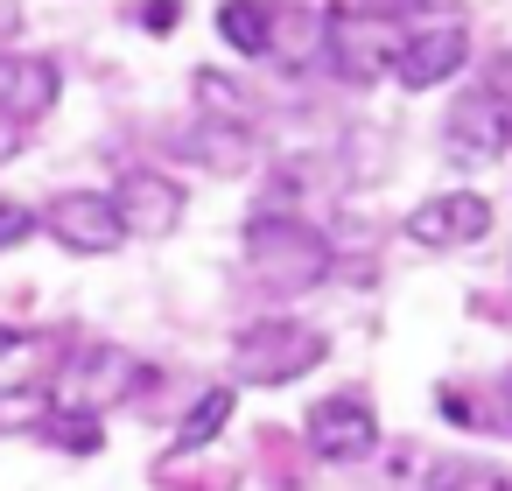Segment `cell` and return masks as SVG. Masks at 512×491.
Segmentation results:
<instances>
[{
  "instance_id": "obj_1",
  "label": "cell",
  "mask_w": 512,
  "mask_h": 491,
  "mask_svg": "<svg viewBox=\"0 0 512 491\" xmlns=\"http://www.w3.org/2000/svg\"><path fill=\"white\" fill-rule=\"evenodd\" d=\"M246 274L267 288V295H309L323 274H330V239L288 211H260L246 225Z\"/></svg>"
},
{
  "instance_id": "obj_2",
  "label": "cell",
  "mask_w": 512,
  "mask_h": 491,
  "mask_svg": "<svg viewBox=\"0 0 512 491\" xmlns=\"http://www.w3.org/2000/svg\"><path fill=\"white\" fill-rule=\"evenodd\" d=\"M330 351V337L316 323H295V316H260L232 337V372L246 386H288L302 372H316Z\"/></svg>"
},
{
  "instance_id": "obj_3",
  "label": "cell",
  "mask_w": 512,
  "mask_h": 491,
  "mask_svg": "<svg viewBox=\"0 0 512 491\" xmlns=\"http://www.w3.org/2000/svg\"><path fill=\"white\" fill-rule=\"evenodd\" d=\"M400 36H407V22H393V15H379V8H337V15H323V64L344 78V85H379L386 71H393V50H400Z\"/></svg>"
},
{
  "instance_id": "obj_4",
  "label": "cell",
  "mask_w": 512,
  "mask_h": 491,
  "mask_svg": "<svg viewBox=\"0 0 512 491\" xmlns=\"http://www.w3.org/2000/svg\"><path fill=\"white\" fill-rule=\"evenodd\" d=\"M134 386H148V365L120 344H85L64 379L50 386V407H71V414H106L120 400H134Z\"/></svg>"
},
{
  "instance_id": "obj_5",
  "label": "cell",
  "mask_w": 512,
  "mask_h": 491,
  "mask_svg": "<svg viewBox=\"0 0 512 491\" xmlns=\"http://www.w3.org/2000/svg\"><path fill=\"white\" fill-rule=\"evenodd\" d=\"M302 435H309V449H316L323 463H365V456L379 449V414H372V400H358V393H330V400L309 407Z\"/></svg>"
},
{
  "instance_id": "obj_6",
  "label": "cell",
  "mask_w": 512,
  "mask_h": 491,
  "mask_svg": "<svg viewBox=\"0 0 512 491\" xmlns=\"http://www.w3.org/2000/svg\"><path fill=\"white\" fill-rule=\"evenodd\" d=\"M463 57H470V29L463 22H428V29H407L400 36L386 78H400L407 92H435V85H449L463 71Z\"/></svg>"
},
{
  "instance_id": "obj_7",
  "label": "cell",
  "mask_w": 512,
  "mask_h": 491,
  "mask_svg": "<svg viewBox=\"0 0 512 491\" xmlns=\"http://www.w3.org/2000/svg\"><path fill=\"white\" fill-rule=\"evenodd\" d=\"M36 225H50V239L64 253H113L127 239L106 190H64V197H50V211H36Z\"/></svg>"
},
{
  "instance_id": "obj_8",
  "label": "cell",
  "mask_w": 512,
  "mask_h": 491,
  "mask_svg": "<svg viewBox=\"0 0 512 491\" xmlns=\"http://www.w3.org/2000/svg\"><path fill=\"white\" fill-rule=\"evenodd\" d=\"M505 148H512V113H505L491 92H470V99L449 106V120H442V155H449L456 169H484V162H498Z\"/></svg>"
},
{
  "instance_id": "obj_9",
  "label": "cell",
  "mask_w": 512,
  "mask_h": 491,
  "mask_svg": "<svg viewBox=\"0 0 512 491\" xmlns=\"http://www.w3.org/2000/svg\"><path fill=\"white\" fill-rule=\"evenodd\" d=\"M491 232V204L477 190H435L428 204L407 211V239L428 246V253H456V246H477Z\"/></svg>"
},
{
  "instance_id": "obj_10",
  "label": "cell",
  "mask_w": 512,
  "mask_h": 491,
  "mask_svg": "<svg viewBox=\"0 0 512 491\" xmlns=\"http://www.w3.org/2000/svg\"><path fill=\"white\" fill-rule=\"evenodd\" d=\"M113 211L134 239H169L183 225V183L162 176V169H127L120 190H113Z\"/></svg>"
},
{
  "instance_id": "obj_11",
  "label": "cell",
  "mask_w": 512,
  "mask_h": 491,
  "mask_svg": "<svg viewBox=\"0 0 512 491\" xmlns=\"http://www.w3.org/2000/svg\"><path fill=\"white\" fill-rule=\"evenodd\" d=\"M57 99H64V71L50 57H36V50H8V57H0V120L29 127Z\"/></svg>"
},
{
  "instance_id": "obj_12",
  "label": "cell",
  "mask_w": 512,
  "mask_h": 491,
  "mask_svg": "<svg viewBox=\"0 0 512 491\" xmlns=\"http://www.w3.org/2000/svg\"><path fill=\"white\" fill-rule=\"evenodd\" d=\"M218 36L239 57H267L274 50V0H225V8H218Z\"/></svg>"
},
{
  "instance_id": "obj_13",
  "label": "cell",
  "mask_w": 512,
  "mask_h": 491,
  "mask_svg": "<svg viewBox=\"0 0 512 491\" xmlns=\"http://www.w3.org/2000/svg\"><path fill=\"white\" fill-rule=\"evenodd\" d=\"M190 92H197V106H204V120H211V127H253V99H246L225 71H197V78H190Z\"/></svg>"
},
{
  "instance_id": "obj_14",
  "label": "cell",
  "mask_w": 512,
  "mask_h": 491,
  "mask_svg": "<svg viewBox=\"0 0 512 491\" xmlns=\"http://www.w3.org/2000/svg\"><path fill=\"white\" fill-rule=\"evenodd\" d=\"M225 421H232V386L197 393V407H190V414H183V428H176V456H190V449L218 442V435H225Z\"/></svg>"
},
{
  "instance_id": "obj_15",
  "label": "cell",
  "mask_w": 512,
  "mask_h": 491,
  "mask_svg": "<svg viewBox=\"0 0 512 491\" xmlns=\"http://www.w3.org/2000/svg\"><path fill=\"white\" fill-rule=\"evenodd\" d=\"M197 155H204V169H218V176H239V169H253V127H197Z\"/></svg>"
},
{
  "instance_id": "obj_16",
  "label": "cell",
  "mask_w": 512,
  "mask_h": 491,
  "mask_svg": "<svg viewBox=\"0 0 512 491\" xmlns=\"http://www.w3.org/2000/svg\"><path fill=\"white\" fill-rule=\"evenodd\" d=\"M43 435H50L57 449H78V456H92V449L106 442V435H99V414H71V407H50Z\"/></svg>"
},
{
  "instance_id": "obj_17",
  "label": "cell",
  "mask_w": 512,
  "mask_h": 491,
  "mask_svg": "<svg viewBox=\"0 0 512 491\" xmlns=\"http://www.w3.org/2000/svg\"><path fill=\"white\" fill-rule=\"evenodd\" d=\"M435 491H512V470H498V463H442Z\"/></svg>"
},
{
  "instance_id": "obj_18",
  "label": "cell",
  "mask_w": 512,
  "mask_h": 491,
  "mask_svg": "<svg viewBox=\"0 0 512 491\" xmlns=\"http://www.w3.org/2000/svg\"><path fill=\"white\" fill-rule=\"evenodd\" d=\"M50 421V386H8L0 393V428H43Z\"/></svg>"
},
{
  "instance_id": "obj_19",
  "label": "cell",
  "mask_w": 512,
  "mask_h": 491,
  "mask_svg": "<svg viewBox=\"0 0 512 491\" xmlns=\"http://www.w3.org/2000/svg\"><path fill=\"white\" fill-rule=\"evenodd\" d=\"M29 232H36V211H29V204H15V197H0V253L22 246Z\"/></svg>"
},
{
  "instance_id": "obj_20",
  "label": "cell",
  "mask_w": 512,
  "mask_h": 491,
  "mask_svg": "<svg viewBox=\"0 0 512 491\" xmlns=\"http://www.w3.org/2000/svg\"><path fill=\"white\" fill-rule=\"evenodd\" d=\"M491 99H498V106L512 113V50H505V57L491 64Z\"/></svg>"
},
{
  "instance_id": "obj_21",
  "label": "cell",
  "mask_w": 512,
  "mask_h": 491,
  "mask_svg": "<svg viewBox=\"0 0 512 491\" xmlns=\"http://www.w3.org/2000/svg\"><path fill=\"white\" fill-rule=\"evenodd\" d=\"M22 134H29V127H15V120H0V162H15V155H22Z\"/></svg>"
},
{
  "instance_id": "obj_22",
  "label": "cell",
  "mask_w": 512,
  "mask_h": 491,
  "mask_svg": "<svg viewBox=\"0 0 512 491\" xmlns=\"http://www.w3.org/2000/svg\"><path fill=\"white\" fill-rule=\"evenodd\" d=\"M8 351H22V330H15V323H0V358H8Z\"/></svg>"
},
{
  "instance_id": "obj_23",
  "label": "cell",
  "mask_w": 512,
  "mask_h": 491,
  "mask_svg": "<svg viewBox=\"0 0 512 491\" xmlns=\"http://www.w3.org/2000/svg\"><path fill=\"white\" fill-rule=\"evenodd\" d=\"M505 400H512V372H505Z\"/></svg>"
},
{
  "instance_id": "obj_24",
  "label": "cell",
  "mask_w": 512,
  "mask_h": 491,
  "mask_svg": "<svg viewBox=\"0 0 512 491\" xmlns=\"http://www.w3.org/2000/svg\"><path fill=\"white\" fill-rule=\"evenodd\" d=\"M0 29H8V15H0Z\"/></svg>"
}]
</instances>
